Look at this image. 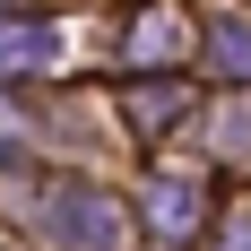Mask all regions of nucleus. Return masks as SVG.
Segmentation results:
<instances>
[{
    "label": "nucleus",
    "instance_id": "nucleus-1",
    "mask_svg": "<svg viewBox=\"0 0 251 251\" xmlns=\"http://www.w3.org/2000/svg\"><path fill=\"white\" fill-rule=\"evenodd\" d=\"M44 234L61 251H113L122 243V217H113V200H104L96 182H61L44 200Z\"/></svg>",
    "mask_w": 251,
    "mask_h": 251
},
{
    "label": "nucleus",
    "instance_id": "nucleus-2",
    "mask_svg": "<svg viewBox=\"0 0 251 251\" xmlns=\"http://www.w3.org/2000/svg\"><path fill=\"white\" fill-rule=\"evenodd\" d=\"M61 52V26H35V18H0V78H26Z\"/></svg>",
    "mask_w": 251,
    "mask_h": 251
},
{
    "label": "nucleus",
    "instance_id": "nucleus-3",
    "mask_svg": "<svg viewBox=\"0 0 251 251\" xmlns=\"http://www.w3.org/2000/svg\"><path fill=\"white\" fill-rule=\"evenodd\" d=\"M148 217H156V234H191V217H200V182H156L148 191Z\"/></svg>",
    "mask_w": 251,
    "mask_h": 251
},
{
    "label": "nucleus",
    "instance_id": "nucleus-4",
    "mask_svg": "<svg viewBox=\"0 0 251 251\" xmlns=\"http://www.w3.org/2000/svg\"><path fill=\"white\" fill-rule=\"evenodd\" d=\"M130 52H139V61H174V52H182V26L174 18H148L139 35H130Z\"/></svg>",
    "mask_w": 251,
    "mask_h": 251
},
{
    "label": "nucleus",
    "instance_id": "nucleus-5",
    "mask_svg": "<svg viewBox=\"0 0 251 251\" xmlns=\"http://www.w3.org/2000/svg\"><path fill=\"white\" fill-rule=\"evenodd\" d=\"M217 61L251 78V26H217Z\"/></svg>",
    "mask_w": 251,
    "mask_h": 251
},
{
    "label": "nucleus",
    "instance_id": "nucleus-6",
    "mask_svg": "<svg viewBox=\"0 0 251 251\" xmlns=\"http://www.w3.org/2000/svg\"><path fill=\"white\" fill-rule=\"evenodd\" d=\"M217 251H251V217H234V226H226V243H217Z\"/></svg>",
    "mask_w": 251,
    "mask_h": 251
},
{
    "label": "nucleus",
    "instance_id": "nucleus-7",
    "mask_svg": "<svg viewBox=\"0 0 251 251\" xmlns=\"http://www.w3.org/2000/svg\"><path fill=\"white\" fill-rule=\"evenodd\" d=\"M0 139H18V113H0ZM0 156H9V148H0Z\"/></svg>",
    "mask_w": 251,
    "mask_h": 251
}]
</instances>
